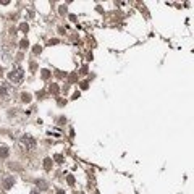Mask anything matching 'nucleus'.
<instances>
[{"instance_id": "nucleus-21", "label": "nucleus", "mask_w": 194, "mask_h": 194, "mask_svg": "<svg viewBox=\"0 0 194 194\" xmlns=\"http://www.w3.org/2000/svg\"><path fill=\"white\" fill-rule=\"evenodd\" d=\"M36 68H37V65H36L34 62H31V70H36Z\"/></svg>"}, {"instance_id": "nucleus-13", "label": "nucleus", "mask_w": 194, "mask_h": 194, "mask_svg": "<svg viewBox=\"0 0 194 194\" xmlns=\"http://www.w3.org/2000/svg\"><path fill=\"white\" fill-rule=\"evenodd\" d=\"M55 74H57V78H65V76H66V73H65V71H57Z\"/></svg>"}, {"instance_id": "nucleus-9", "label": "nucleus", "mask_w": 194, "mask_h": 194, "mask_svg": "<svg viewBox=\"0 0 194 194\" xmlns=\"http://www.w3.org/2000/svg\"><path fill=\"white\" fill-rule=\"evenodd\" d=\"M21 99H23V102H29L31 100V94L24 92V94H21Z\"/></svg>"}, {"instance_id": "nucleus-5", "label": "nucleus", "mask_w": 194, "mask_h": 194, "mask_svg": "<svg viewBox=\"0 0 194 194\" xmlns=\"http://www.w3.org/2000/svg\"><path fill=\"white\" fill-rule=\"evenodd\" d=\"M52 159H47V157H45V159H44V163H42V165H44V168H45V170H50V168H52Z\"/></svg>"}, {"instance_id": "nucleus-14", "label": "nucleus", "mask_w": 194, "mask_h": 194, "mask_svg": "<svg viewBox=\"0 0 194 194\" xmlns=\"http://www.w3.org/2000/svg\"><path fill=\"white\" fill-rule=\"evenodd\" d=\"M19 45H21V49H26V47H28V40H26V39H23Z\"/></svg>"}, {"instance_id": "nucleus-3", "label": "nucleus", "mask_w": 194, "mask_h": 194, "mask_svg": "<svg viewBox=\"0 0 194 194\" xmlns=\"http://www.w3.org/2000/svg\"><path fill=\"white\" fill-rule=\"evenodd\" d=\"M15 185V180H13V176H7L3 180V186H5V189H10V188H12Z\"/></svg>"}, {"instance_id": "nucleus-1", "label": "nucleus", "mask_w": 194, "mask_h": 194, "mask_svg": "<svg viewBox=\"0 0 194 194\" xmlns=\"http://www.w3.org/2000/svg\"><path fill=\"white\" fill-rule=\"evenodd\" d=\"M18 147H21L23 151H33L36 147V139L33 136H23L18 141Z\"/></svg>"}, {"instance_id": "nucleus-15", "label": "nucleus", "mask_w": 194, "mask_h": 194, "mask_svg": "<svg viewBox=\"0 0 194 194\" xmlns=\"http://www.w3.org/2000/svg\"><path fill=\"white\" fill-rule=\"evenodd\" d=\"M66 181H68L70 185H73V183H74V176H71V175H68V178H66Z\"/></svg>"}, {"instance_id": "nucleus-18", "label": "nucleus", "mask_w": 194, "mask_h": 194, "mask_svg": "<svg viewBox=\"0 0 194 194\" xmlns=\"http://www.w3.org/2000/svg\"><path fill=\"white\" fill-rule=\"evenodd\" d=\"M19 28H21V31H24V33L28 31V24H26V23H23V24H21V26H19Z\"/></svg>"}, {"instance_id": "nucleus-12", "label": "nucleus", "mask_w": 194, "mask_h": 194, "mask_svg": "<svg viewBox=\"0 0 194 194\" xmlns=\"http://www.w3.org/2000/svg\"><path fill=\"white\" fill-rule=\"evenodd\" d=\"M68 78H70V81H73V83H74V81L78 79V74H76V73H71V74L68 76Z\"/></svg>"}, {"instance_id": "nucleus-8", "label": "nucleus", "mask_w": 194, "mask_h": 194, "mask_svg": "<svg viewBox=\"0 0 194 194\" xmlns=\"http://www.w3.org/2000/svg\"><path fill=\"white\" fill-rule=\"evenodd\" d=\"M40 52H42V47H40V45H36V47H33V54L34 55H39Z\"/></svg>"}, {"instance_id": "nucleus-2", "label": "nucleus", "mask_w": 194, "mask_h": 194, "mask_svg": "<svg viewBox=\"0 0 194 194\" xmlns=\"http://www.w3.org/2000/svg\"><path fill=\"white\" fill-rule=\"evenodd\" d=\"M23 76H24V71L19 68V70H13L12 73L8 74V78H10V81H13V83H19V81L23 79Z\"/></svg>"}, {"instance_id": "nucleus-7", "label": "nucleus", "mask_w": 194, "mask_h": 194, "mask_svg": "<svg viewBox=\"0 0 194 194\" xmlns=\"http://www.w3.org/2000/svg\"><path fill=\"white\" fill-rule=\"evenodd\" d=\"M8 149H7V147H2V149H0V157H2V159H5V157H7L8 155Z\"/></svg>"}, {"instance_id": "nucleus-11", "label": "nucleus", "mask_w": 194, "mask_h": 194, "mask_svg": "<svg viewBox=\"0 0 194 194\" xmlns=\"http://www.w3.org/2000/svg\"><path fill=\"white\" fill-rule=\"evenodd\" d=\"M55 162H57V163H63V155H60V154H57V155H55V159H54Z\"/></svg>"}, {"instance_id": "nucleus-17", "label": "nucleus", "mask_w": 194, "mask_h": 194, "mask_svg": "<svg viewBox=\"0 0 194 194\" xmlns=\"http://www.w3.org/2000/svg\"><path fill=\"white\" fill-rule=\"evenodd\" d=\"M55 44H58V39H50L49 40V45H55Z\"/></svg>"}, {"instance_id": "nucleus-10", "label": "nucleus", "mask_w": 194, "mask_h": 194, "mask_svg": "<svg viewBox=\"0 0 194 194\" xmlns=\"http://www.w3.org/2000/svg\"><path fill=\"white\" fill-rule=\"evenodd\" d=\"M40 74H42V78H44V79L50 78V71H49V70H42V73H40Z\"/></svg>"}, {"instance_id": "nucleus-6", "label": "nucleus", "mask_w": 194, "mask_h": 194, "mask_svg": "<svg viewBox=\"0 0 194 194\" xmlns=\"http://www.w3.org/2000/svg\"><path fill=\"white\" fill-rule=\"evenodd\" d=\"M8 92H10V88H8L7 84H2V86H0V94H2V95H7Z\"/></svg>"}, {"instance_id": "nucleus-23", "label": "nucleus", "mask_w": 194, "mask_h": 194, "mask_svg": "<svg viewBox=\"0 0 194 194\" xmlns=\"http://www.w3.org/2000/svg\"><path fill=\"white\" fill-rule=\"evenodd\" d=\"M31 194H37V191H31Z\"/></svg>"}, {"instance_id": "nucleus-22", "label": "nucleus", "mask_w": 194, "mask_h": 194, "mask_svg": "<svg viewBox=\"0 0 194 194\" xmlns=\"http://www.w3.org/2000/svg\"><path fill=\"white\" fill-rule=\"evenodd\" d=\"M78 97H79V94H78V92H74V94H73V97H71V99L74 100V99H78Z\"/></svg>"}, {"instance_id": "nucleus-4", "label": "nucleus", "mask_w": 194, "mask_h": 194, "mask_svg": "<svg viewBox=\"0 0 194 194\" xmlns=\"http://www.w3.org/2000/svg\"><path fill=\"white\" fill-rule=\"evenodd\" d=\"M36 186H37V188H39L40 191L47 189V183H45L44 180H37V181H36Z\"/></svg>"}, {"instance_id": "nucleus-19", "label": "nucleus", "mask_w": 194, "mask_h": 194, "mask_svg": "<svg viewBox=\"0 0 194 194\" xmlns=\"http://www.w3.org/2000/svg\"><path fill=\"white\" fill-rule=\"evenodd\" d=\"M50 91H52V92H58V86H57V84H54L52 88H50Z\"/></svg>"}, {"instance_id": "nucleus-16", "label": "nucleus", "mask_w": 194, "mask_h": 194, "mask_svg": "<svg viewBox=\"0 0 194 194\" xmlns=\"http://www.w3.org/2000/svg\"><path fill=\"white\" fill-rule=\"evenodd\" d=\"M79 73H81V74H86V73H88V66H86V65H84V66H83V68H81V70H79Z\"/></svg>"}, {"instance_id": "nucleus-20", "label": "nucleus", "mask_w": 194, "mask_h": 194, "mask_svg": "<svg viewBox=\"0 0 194 194\" xmlns=\"http://www.w3.org/2000/svg\"><path fill=\"white\" fill-rule=\"evenodd\" d=\"M79 86H81V89H88V83H86V81H83Z\"/></svg>"}]
</instances>
